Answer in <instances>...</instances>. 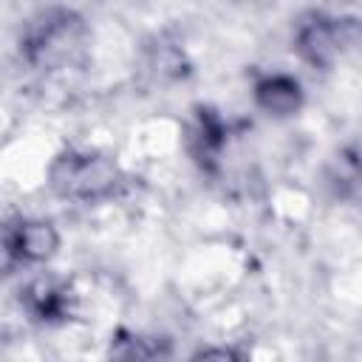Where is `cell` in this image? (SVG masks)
I'll use <instances>...</instances> for the list:
<instances>
[{"mask_svg": "<svg viewBox=\"0 0 362 362\" xmlns=\"http://www.w3.org/2000/svg\"><path fill=\"white\" fill-rule=\"evenodd\" d=\"M51 187L62 198L99 201L110 195L119 184V167L93 153H65L51 164Z\"/></svg>", "mask_w": 362, "mask_h": 362, "instance_id": "1", "label": "cell"}, {"mask_svg": "<svg viewBox=\"0 0 362 362\" xmlns=\"http://www.w3.org/2000/svg\"><path fill=\"white\" fill-rule=\"evenodd\" d=\"M82 23L71 14H48L45 23H37L25 40L28 59L37 65H57L71 57L79 45Z\"/></svg>", "mask_w": 362, "mask_h": 362, "instance_id": "2", "label": "cell"}, {"mask_svg": "<svg viewBox=\"0 0 362 362\" xmlns=\"http://www.w3.org/2000/svg\"><path fill=\"white\" fill-rule=\"evenodd\" d=\"M356 40V23L354 20H311L297 34V48L305 62L314 68H328L342 54L345 45H354Z\"/></svg>", "mask_w": 362, "mask_h": 362, "instance_id": "3", "label": "cell"}, {"mask_svg": "<svg viewBox=\"0 0 362 362\" xmlns=\"http://www.w3.org/2000/svg\"><path fill=\"white\" fill-rule=\"evenodd\" d=\"M6 238H8L17 260H28V263L48 260L59 249V235L45 221H23Z\"/></svg>", "mask_w": 362, "mask_h": 362, "instance_id": "4", "label": "cell"}, {"mask_svg": "<svg viewBox=\"0 0 362 362\" xmlns=\"http://www.w3.org/2000/svg\"><path fill=\"white\" fill-rule=\"evenodd\" d=\"M255 99H257V105L266 113L288 116V113H294L300 107L303 90H300V82L297 79H291L286 74H274V76H266L263 82H257Z\"/></svg>", "mask_w": 362, "mask_h": 362, "instance_id": "5", "label": "cell"}, {"mask_svg": "<svg viewBox=\"0 0 362 362\" xmlns=\"http://www.w3.org/2000/svg\"><path fill=\"white\" fill-rule=\"evenodd\" d=\"M23 305L28 308V314L31 317H37V320H45V322H51V320H59V317H65V308H68V291L57 283V280H34L25 291H23Z\"/></svg>", "mask_w": 362, "mask_h": 362, "instance_id": "6", "label": "cell"}, {"mask_svg": "<svg viewBox=\"0 0 362 362\" xmlns=\"http://www.w3.org/2000/svg\"><path fill=\"white\" fill-rule=\"evenodd\" d=\"M17 263H20V260H17V255H14L11 243H8V238L3 235V238H0V277H6Z\"/></svg>", "mask_w": 362, "mask_h": 362, "instance_id": "7", "label": "cell"}]
</instances>
